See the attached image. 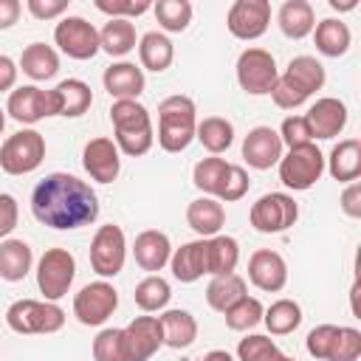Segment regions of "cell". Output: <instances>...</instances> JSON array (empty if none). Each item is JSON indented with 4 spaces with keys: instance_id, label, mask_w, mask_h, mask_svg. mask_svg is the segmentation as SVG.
Returning <instances> with one entry per match:
<instances>
[{
    "instance_id": "2e32d148",
    "label": "cell",
    "mask_w": 361,
    "mask_h": 361,
    "mask_svg": "<svg viewBox=\"0 0 361 361\" xmlns=\"http://www.w3.org/2000/svg\"><path fill=\"white\" fill-rule=\"evenodd\" d=\"M82 166L85 172L99 180V183H113L121 172V158H118V147L113 138H90L82 149Z\"/></svg>"
},
{
    "instance_id": "11a10c76",
    "label": "cell",
    "mask_w": 361,
    "mask_h": 361,
    "mask_svg": "<svg viewBox=\"0 0 361 361\" xmlns=\"http://www.w3.org/2000/svg\"><path fill=\"white\" fill-rule=\"evenodd\" d=\"M203 361H234V358H231L226 350H212V353L203 355Z\"/></svg>"
},
{
    "instance_id": "ab89813d",
    "label": "cell",
    "mask_w": 361,
    "mask_h": 361,
    "mask_svg": "<svg viewBox=\"0 0 361 361\" xmlns=\"http://www.w3.org/2000/svg\"><path fill=\"white\" fill-rule=\"evenodd\" d=\"M155 17H158V25L164 31H186L189 23H192V3L189 0H158L152 6Z\"/></svg>"
},
{
    "instance_id": "e575fe53",
    "label": "cell",
    "mask_w": 361,
    "mask_h": 361,
    "mask_svg": "<svg viewBox=\"0 0 361 361\" xmlns=\"http://www.w3.org/2000/svg\"><path fill=\"white\" fill-rule=\"evenodd\" d=\"M135 25L133 20H107L99 31V48L110 56H124L135 48Z\"/></svg>"
},
{
    "instance_id": "b9f144b4",
    "label": "cell",
    "mask_w": 361,
    "mask_h": 361,
    "mask_svg": "<svg viewBox=\"0 0 361 361\" xmlns=\"http://www.w3.org/2000/svg\"><path fill=\"white\" fill-rule=\"evenodd\" d=\"M226 172H228V161L212 155V158H203V161L195 164L192 180H195V186H197L200 192H206L209 197H217V189H220Z\"/></svg>"
},
{
    "instance_id": "db71d44e",
    "label": "cell",
    "mask_w": 361,
    "mask_h": 361,
    "mask_svg": "<svg viewBox=\"0 0 361 361\" xmlns=\"http://www.w3.org/2000/svg\"><path fill=\"white\" fill-rule=\"evenodd\" d=\"M20 11H23L20 0H0V31L11 28L20 20Z\"/></svg>"
},
{
    "instance_id": "74e56055",
    "label": "cell",
    "mask_w": 361,
    "mask_h": 361,
    "mask_svg": "<svg viewBox=\"0 0 361 361\" xmlns=\"http://www.w3.org/2000/svg\"><path fill=\"white\" fill-rule=\"evenodd\" d=\"M135 305L144 310V313H155V310H164L169 305V296H172V288L164 276L158 274H149L144 276L138 285H135Z\"/></svg>"
},
{
    "instance_id": "f907efd6",
    "label": "cell",
    "mask_w": 361,
    "mask_h": 361,
    "mask_svg": "<svg viewBox=\"0 0 361 361\" xmlns=\"http://www.w3.org/2000/svg\"><path fill=\"white\" fill-rule=\"evenodd\" d=\"M25 8L37 20H54V17H59V14L68 11V0H28Z\"/></svg>"
},
{
    "instance_id": "cb8c5ba5",
    "label": "cell",
    "mask_w": 361,
    "mask_h": 361,
    "mask_svg": "<svg viewBox=\"0 0 361 361\" xmlns=\"http://www.w3.org/2000/svg\"><path fill=\"white\" fill-rule=\"evenodd\" d=\"M169 268L178 282H197L206 274V240L200 237L175 248L169 257Z\"/></svg>"
},
{
    "instance_id": "52a82bcc",
    "label": "cell",
    "mask_w": 361,
    "mask_h": 361,
    "mask_svg": "<svg viewBox=\"0 0 361 361\" xmlns=\"http://www.w3.org/2000/svg\"><path fill=\"white\" fill-rule=\"evenodd\" d=\"M76 276V259L68 248H48L37 262V288L45 302H56L68 293Z\"/></svg>"
},
{
    "instance_id": "6f0895ef",
    "label": "cell",
    "mask_w": 361,
    "mask_h": 361,
    "mask_svg": "<svg viewBox=\"0 0 361 361\" xmlns=\"http://www.w3.org/2000/svg\"><path fill=\"white\" fill-rule=\"evenodd\" d=\"M3 127H6V110L0 107V133H3Z\"/></svg>"
},
{
    "instance_id": "681fc988",
    "label": "cell",
    "mask_w": 361,
    "mask_h": 361,
    "mask_svg": "<svg viewBox=\"0 0 361 361\" xmlns=\"http://www.w3.org/2000/svg\"><path fill=\"white\" fill-rule=\"evenodd\" d=\"M17 220H20L17 197L8 195V192H0V240L8 237V234L17 228Z\"/></svg>"
},
{
    "instance_id": "f5cc1de1",
    "label": "cell",
    "mask_w": 361,
    "mask_h": 361,
    "mask_svg": "<svg viewBox=\"0 0 361 361\" xmlns=\"http://www.w3.org/2000/svg\"><path fill=\"white\" fill-rule=\"evenodd\" d=\"M17 85V62L6 54H0V93L11 90Z\"/></svg>"
},
{
    "instance_id": "f1b7e54d",
    "label": "cell",
    "mask_w": 361,
    "mask_h": 361,
    "mask_svg": "<svg viewBox=\"0 0 361 361\" xmlns=\"http://www.w3.org/2000/svg\"><path fill=\"white\" fill-rule=\"evenodd\" d=\"M237 262H240V245L234 237L228 234L206 237V274L209 276L234 274Z\"/></svg>"
},
{
    "instance_id": "5bb4252c",
    "label": "cell",
    "mask_w": 361,
    "mask_h": 361,
    "mask_svg": "<svg viewBox=\"0 0 361 361\" xmlns=\"http://www.w3.org/2000/svg\"><path fill=\"white\" fill-rule=\"evenodd\" d=\"M127 361H149L164 347V330L158 316H135L127 327H121Z\"/></svg>"
},
{
    "instance_id": "4dcf8cb0",
    "label": "cell",
    "mask_w": 361,
    "mask_h": 361,
    "mask_svg": "<svg viewBox=\"0 0 361 361\" xmlns=\"http://www.w3.org/2000/svg\"><path fill=\"white\" fill-rule=\"evenodd\" d=\"M34 254L25 240H3L0 243V279L20 282L31 271Z\"/></svg>"
},
{
    "instance_id": "816d5d0a",
    "label": "cell",
    "mask_w": 361,
    "mask_h": 361,
    "mask_svg": "<svg viewBox=\"0 0 361 361\" xmlns=\"http://www.w3.org/2000/svg\"><path fill=\"white\" fill-rule=\"evenodd\" d=\"M341 209L347 217H361V180H353L341 192Z\"/></svg>"
},
{
    "instance_id": "5b68a950",
    "label": "cell",
    "mask_w": 361,
    "mask_h": 361,
    "mask_svg": "<svg viewBox=\"0 0 361 361\" xmlns=\"http://www.w3.org/2000/svg\"><path fill=\"white\" fill-rule=\"evenodd\" d=\"M6 324L14 333H59L65 327V310L54 302H39V299H17L6 310Z\"/></svg>"
},
{
    "instance_id": "d590c367",
    "label": "cell",
    "mask_w": 361,
    "mask_h": 361,
    "mask_svg": "<svg viewBox=\"0 0 361 361\" xmlns=\"http://www.w3.org/2000/svg\"><path fill=\"white\" fill-rule=\"evenodd\" d=\"M195 138H197L212 155H220V152H226V149L231 147V141H234V127H231V121L223 118V116H209V118H203V121L197 124Z\"/></svg>"
},
{
    "instance_id": "7bdbcfd3",
    "label": "cell",
    "mask_w": 361,
    "mask_h": 361,
    "mask_svg": "<svg viewBox=\"0 0 361 361\" xmlns=\"http://www.w3.org/2000/svg\"><path fill=\"white\" fill-rule=\"evenodd\" d=\"M93 358L96 361H127L121 327H104L93 338Z\"/></svg>"
},
{
    "instance_id": "d6a6232c",
    "label": "cell",
    "mask_w": 361,
    "mask_h": 361,
    "mask_svg": "<svg viewBox=\"0 0 361 361\" xmlns=\"http://www.w3.org/2000/svg\"><path fill=\"white\" fill-rule=\"evenodd\" d=\"M313 37H316V51L324 54V56H344L350 51V42H353V34H350L347 23H341L336 17H327V20L316 23Z\"/></svg>"
},
{
    "instance_id": "f6af8a7d",
    "label": "cell",
    "mask_w": 361,
    "mask_h": 361,
    "mask_svg": "<svg viewBox=\"0 0 361 361\" xmlns=\"http://www.w3.org/2000/svg\"><path fill=\"white\" fill-rule=\"evenodd\" d=\"M361 355V333L355 327H338L327 361H358Z\"/></svg>"
},
{
    "instance_id": "603a6c76",
    "label": "cell",
    "mask_w": 361,
    "mask_h": 361,
    "mask_svg": "<svg viewBox=\"0 0 361 361\" xmlns=\"http://www.w3.org/2000/svg\"><path fill=\"white\" fill-rule=\"evenodd\" d=\"M133 254H135V262H138L144 271L155 274V271H161V268L169 262V257H172V243H169V237H166L164 231L147 228V231H141V234L135 237Z\"/></svg>"
},
{
    "instance_id": "836d02e7",
    "label": "cell",
    "mask_w": 361,
    "mask_h": 361,
    "mask_svg": "<svg viewBox=\"0 0 361 361\" xmlns=\"http://www.w3.org/2000/svg\"><path fill=\"white\" fill-rule=\"evenodd\" d=\"M245 296V279L240 274H223V276H212L209 288H206V302L212 310L226 313L237 299Z\"/></svg>"
},
{
    "instance_id": "e0dca14e",
    "label": "cell",
    "mask_w": 361,
    "mask_h": 361,
    "mask_svg": "<svg viewBox=\"0 0 361 361\" xmlns=\"http://www.w3.org/2000/svg\"><path fill=\"white\" fill-rule=\"evenodd\" d=\"M6 113L14 121H20V124H37L45 116H54L51 90H42L37 85H23V87H17V90L8 93Z\"/></svg>"
},
{
    "instance_id": "9c48e42d",
    "label": "cell",
    "mask_w": 361,
    "mask_h": 361,
    "mask_svg": "<svg viewBox=\"0 0 361 361\" xmlns=\"http://www.w3.org/2000/svg\"><path fill=\"white\" fill-rule=\"evenodd\" d=\"M296 217H299V203L288 192H268L248 212V220L259 234L288 231L296 223Z\"/></svg>"
},
{
    "instance_id": "4fadbf2b",
    "label": "cell",
    "mask_w": 361,
    "mask_h": 361,
    "mask_svg": "<svg viewBox=\"0 0 361 361\" xmlns=\"http://www.w3.org/2000/svg\"><path fill=\"white\" fill-rule=\"evenodd\" d=\"M54 42L71 59H93L102 51L99 48V31L93 28V23H87L85 17H76V14L73 17H62L56 23Z\"/></svg>"
},
{
    "instance_id": "83f0119b",
    "label": "cell",
    "mask_w": 361,
    "mask_h": 361,
    "mask_svg": "<svg viewBox=\"0 0 361 361\" xmlns=\"http://www.w3.org/2000/svg\"><path fill=\"white\" fill-rule=\"evenodd\" d=\"M276 20H279L282 34L290 39H305L316 28V11L307 0H285Z\"/></svg>"
},
{
    "instance_id": "bcb514c9",
    "label": "cell",
    "mask_w": 361,
    "mask_h": 361,
    "mask_svg": "<svg viewBox=\"0 0 361 361\" xmlns=\"http://www.w3.org/2000/svg\"><path fill=\"white\" fill-rule=\"evenodd\" d=\"M96 8L110 20H130L152 8L149 0H96Z\"/></svg>"
},
{
    "instance_id": "d4e9b609",
    "label": "cell",
    "mask_w": 361,
    "mask_h": 361,
    "mask_svg": "<svg viewBox=\"0 0 361 361\" xmlns=\"http://www.w3.org/2000/svg\"><path fill=\"white\" fill-rule=\"evenodd\" d=\"M186 223L192 231H197L203 240L220 234L223 223H226V209L217 197H197L186 206Z\"/></svg>"
},
{
    "instance_id": "4316f807",
    "label": "cell",
    "mask_w": 361,
    "mask_h": 361,
    "mask_svg": "<svg viewBox=\"0 0 361 361\" xmlns=\"http://www.w3.org/2000/svg\"><path fill=\"white\" fill-rule=\"evenodd\" d=\"M161 319V330H164V344L172 347V350H186L195 344L197 338V322L189 310H166L158 316Z\"/></svg>"
},
{
    "instance_id": "30bf717a",
    "label": "cell",
    "mask_w": 361,
    "mask_h": 361,
    "mask_svg": "<svg viewBox=\"0 0 361 361\" xmlns=\"http://www.w3.org/2000/svg\"><path fill=\"white\" fill-rule=\"evenodd\" d=\"M279 79V68L271 51L265 48H245L237 59V82L251 96H265Z\"/></svg>"
},
{
    "instance_id": "9a60e30c",
    "label": "cell",
    "mask_w": 361,
    "mask_h": 361,
    "mask_svg": "<svg viewBox=\"0 0 361 361\" xmlns=\"http://www.w3.org/2000/svg\"><path fill=\"white\" fill-rule=\"evenodd\" d=\"M268 23H271L268 0H234L226 14V25H228L231 37H237V39L262 37L268 31Z\"/></svg>"
},
{
    "instance_id": "f35d334b",
    "label": "cell",
    "mask_w": 361,
    "mask_h": 361,
    "mask_svg": "<svg viewBox=\"0 0 361 361\" xmlns=\"http://www.w3.org/2000/svg\"><path fill=\"white\" fill-rule=\"evenodd\" d=\"M237 358H240V361H296V358L279 353V347L274 344V338L259 336V333L240 338V344H237Z\"/></svg>"
},
{
    "instance_id": "277c9868",
    "label": "cell",
    "mask_w": 361,
    "mask_h": 361,
    "mask_svg": "<svg viewBox=\"0 0 361 361\" xmlns=\"http://www.w3.org/2000/svg\"><path fill=\"white\" fill-rule=\"evenodd\" d=\"M195 102L189 96H166L158 104V144L164 152H183L197 130Z\"/></svg>"
},
{
    "instance_id": "3957f363",
    "label": "cell",
    "mask_w": 361,
    "mask_h": 361,
    "mask_svg": "<svg viewBox=\"0 0 361 361\" xmlns=\"http://www.w3.org/2000/svg\"><path fill=\"white\" fill-rule=\"evenodd\" d=\"M110 121H113V133H116V147L118 152L138 158L144 152H149L155 133H152V118L149 110L144 104H138L135 99H121L113 102L110 107Z\"/></svg>"
},
{
    "instance_id": "1f68e13d",
    "label": "cell",
    "mask_w": 361,
    "mask_h": 361,
    "mask_svg": "<svg viewBox=\"0 0 361 361\" xmlns=\"http://www.w3.org/2000/svg\"><path fill=\"white\" fill-rule=\"evenodd\" d=\"M20 68L34 82H45V79L56 76V71H59V54L51 45H45V42H31V45H25V51L20 56Z\"/></svg>"
},
{
    "instance_id": "7402d4cb",
    "label": "cell",
    "mask_w": 361,
    "mask_h": 361,
    "mask_svg": "<svg viewBox=\"0 0 361 361\" xmlns=\"http://www.w3.org/2000/svg\"><path fill=\"white\" fill-rule=\"evenodd\" d=\"M104 90L121 102V99H138L144 93V71L135 62H113L104 68Z\"/></svg>"
},
{
    "instance_id": "7c38bea8",
    "label": "cell",
    "mask_w": 361,
    "mask_h": 361,
    "mask_svg": "<svg viewBox=\"0 0 361 361\" xmlns=\"http://www.w3.org/2000/svg\"><path fill=\"white\" fill-rule=\"evenodd\" d=\"M118 307V290L107 282V279H99V282H90L85 285L76 296H73V316L79 319V324L85 327H99L104 324L113 310Z\"/></svg>"
},
{
    "instance_id": "8d00e7d4",
    "label": "cell",
    "mask_w": 361,
    "mask_h": 361,
    "mask_svg": "<svg viewBox=\"0 0 361 361\" xmlns=\"http://www.w3.org/2000/svg\"><path fill=\"white\" fill-rule=\"evenodd\" d=\"M262 322L268 327L271 336H288L302 324V307L293 299H276L265 313Z\"/></svg>"
},
{
    "instance_id": "8992f818",
    "label": "cell",
    "mask_w": 361,
    "mask_h": 361,
    "mask_svg": "<svg viewBox=\"0 0 361 361\" xmlns=\"http://www.w3.org/2000/svg\"><path fill=\"white\" fill-rule=\"evenodd\" d=\"M45 158V138L37 130H20L0 147V169L6 175H28Z\"/></svg>"
},
{
    "instance_id": "9f6ffc18",
    "label": "cell",
    "mask_w": 361,
    "mask_h": 361,
    "mask_svg": "<svg viewBox=\"0 0 361 361\" xmlns=\"http://www.w3.org/2000/svg\"><path fill=\"white\" fill-rule=\"evenodd\" d=\"M330 6H333L336 11H350V8H355V0H347V3H338V0H330Z\"/></svg>"
},
{
    "instance_id": "ee69618b",
    "label": "cell",
    "mask_w": 361,
    "mask_h": 361,
    "mask_svg": "<svg viewBox=\"0 0 361 361\" xmlns=\"http://www.w3.org/2000/svg\"><path fill=\"white\" fill-rule=\"evenodd\" d=\"M248 186H251L248 172H245L243 166H237V164H228V172L223 175V183H220V189H217V200H220V203H234V200L245 197Z\"/></svg>"
},
{
    "instance_id": "484cf974",
    "label": "cell",
    "mask_w": 361,
    "mask_h": 361,
    "mask_svg": "<svg viewBox=\"0 0 361 361\" xmlns=\"http://www.w3.org/2000/svg\"><path fill=\"white\" fill-rule=\"evenodd\" d=\"M327 172L338 183H353L361 175V141L358 138H344L330 149L327 158Z\"/></svg>"
},
{
    "instance_id": "6da1fadb",
    "label": "cell",
    "mask_w": 361,
    "mask_h": 361,
    "mask_svg": "<svg viewBox=\"0 0 361 361\" xmlns=\"http://www.w3.org/2000/svg\"><path fill=\"white\" fill-rule=\"evenodd\" d=\"M31 212L42 226L56 231H73L90 226L99 217V197L90 183L68 172L45 175L31 192Z\"/></svg>"
},
{
    "instance_id": "7dc6e473",
    "label": "cell",
    "mask_w": 361,
    "mask_h": 361,
    "mask_svg": "<svg viewBox=\"0 0 361 361\" xmlns=\"http://www.w3.org/2000/svg\"><path fill=\"white\" fill-rule=\"evenodd\" d=\"M279 138H282V147L288 144V149L313 144V135H310V127H307L305 116H288L279 127Z\"/></svg>"
},
{
    "instance_id": "c3c4849f",
    "label": "cell",
    "mask_w": 361,
    "mask_h": 361,
    "mask_svg": "<svg viewBox=\"0 0 361 361\" xmlns=\"http://www.w3.org/2000/svg\"><path fill=\"white\" fill-rule=\"evenodd\" d=\"M336 333H338V324H319V327H313V330L307 333V341H305L307 353H310L313 358H322V361H327V355H330V347H333V338H336Z\"/></svg>"
},
{
    "instance_id": "8fae6325",
    "label": "cell",
    "mask_w": 361,
    "mask_h": 361,
    "mask_svg": "<svg viewBox=\"0 0 361 361\" xmlns=\"http://www.w3.org/2000/svg\"><path fill=\"white\" fill-rule=\"evenodd\" d=\"M124 257H127V240H124L121 226L116 223L99 226L90 240V268L102 279H107L124 268Z\"/></svg>"
},
{
    "instance_id": "44dd1931",
    "label": "cell",
    "mask_w": 361,
    "mask_h": 361,
    "mask_svg": "<svg viewBox=\"0 0 361 361\" xmlns=\"http://www.w3.org/2000/svg\"><path fill=\"white\" fill-rule=\"evenodd\" d=\"M51 104H54V116H68L76 118L82 113L90 110L93 104V90L87 82L82 79H62L54 90H51Z\"/></svg>"
},
{
    "instance_id": "f546056e",
    "label": "cell",
    "mask_w": 361,
    "mask_h": 361,
    "mask_svg": "<svg viewBox=\"0 0 361 361\" xmlns=\"http://www.w3.org/2000/svg\"><path fill=\"white\" fill-rule=\"evenodd\" d=\"M138 59H141V71H152V73H161L172 65L175 59V48H172V39L161 31H147L141 39H138Z\"/></svg>"
},
{
    "instance_id": "ba28073f",
    "label": "cell",
    "mask_w": 361,
    "mask_h": 361,
    "mask_svg": "<svg viewBox=\"0 0 361 361\" xmlns=\"http://www.w3.org/2000/svg\"><path fill=\"white\" fill-rule=\"evenodd\" d=\"M322 172H324V155L316 144L288 149V155L279 158V180L293 192L310 189L322 178Z\"/></svg>"
},
{
    "instance_id": "d6986e66",
    "label": "cell",
    "mask_w": 361,
    "mask_h": 361,
    "mask_svg": "<svg viewBox=\"0 0 361 361\" xmlns=\"http://www.w3.org/2000/svg\"><path fill=\"white\" fill-rule=\"evenodd\" d=\"M305 121H307L313 138H322V141L333 138L347 127V104L341 99H336V96L316 99L310 104V110L305 113Z\"/></svg>"
},
{
    "instance_id": "7a4b0ae2",
    "label": "cell",
    "mask_w": 361,
    "mask_h": 361,
    "mask_svg": "<svg viewBox=\"0 0 361 361\" xmlns=\"http://www.w3.org/2000/svg\"><path fill=\"white\" fill-rule=\"evenodd\" d=\"M324 79H327L324 65H322L316 56H307V54L293 56V59L288 62L285 73H279L276 85L271 87V99H274V104L282 107V110H296V107H302L316 90L324 87Z\"/></svg>"
},
{
    "instance_id": "60d3db41",
    "label": "cell",
    "mask_w": 361,
    "mask_h": 361,
    "mask_svg": "<svg viewBox=\"0 0 361 361\" xmlns=\"http://www.w3.org/2000/svg\"><path fill=\"white\" fill-rule=\"evenodd\" d=\"M262 313H265L262 302L245 293L243 299H237V302L223 313V319H226V327H228V330H251V327H257V324L262 322Z\"/></svg>"
},
{
    "instance_id": "ac0fdd59",
    "label": "cell",
    "mask_w": 361,
    "mask_h": 361,
    "mask_svg": "<svg viewBox=\"0 0 361 361\" xmlns=\"http://www.w3.org/2000/svg\"><path fill=\"white\" fill-rule=\"evenodd\" d=\"M248 279L254 288L265 293H276L288 285V262L279 251L271 248H257L248 259Z\"/></svg>"
},
{
    "instance_id": "ffe728a7",
    "label": "cell",
    "mask_w": 361,
    "mask_h": 361,
    "mask_svg": "<svg viewBox=\"0 0 361 361\" xmlns=\"http://www.w3.org/2000/svg\"><path fill=\"white\" fill-rule=\"evenodd\" d=\"M243 158L254 169H271L282 158V138L274 127H254L243 138Z\"/></svg>"
}]
</instances>
